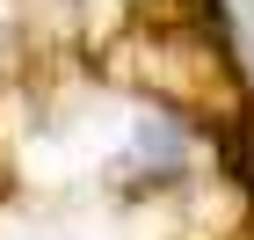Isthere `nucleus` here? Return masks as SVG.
<instances>
[{"label": "nucleus", "instance_id": "obj_1", "mask_svg": "<svg viewBox=\"0 0 254 240\" xmlns=\"http://www.w3.org/2000/svg\"><path fill=\"white\" fill-rule=\"evenodd\" d=\"M233 22H240V37L254 44V0H233Z\"/></svg>", "mask_w": 254, "mask_h": 240}, {"label": "nucleus", "instance_id": "obj_2", "mask_svg": "<svg viewBox=\"0 0 254 240\" xmlns=\"http://www.w3.org/2000/svg\"><path fill=\"white\" fill-rule=\"evenodd\" d=\"M29 240H65V233H29Z\"/></svg>", "mask_w": 254, "mask_h": 240}]
</instances>
